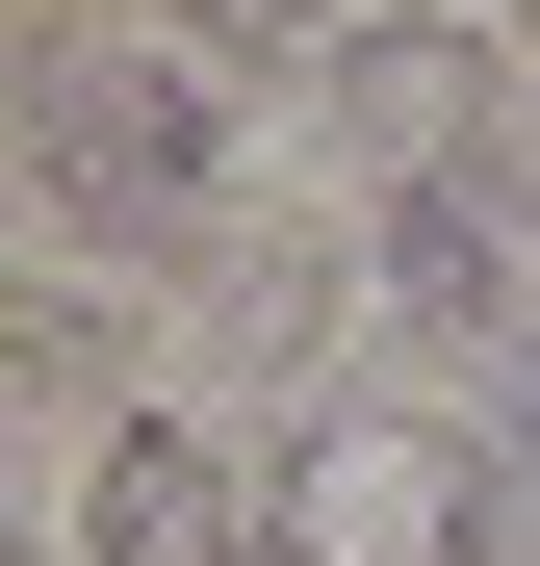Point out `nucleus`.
<instances>
[{"label": "nucleus", "mask_w": 540, "mask_h": 566, "mask_svg": "<svg viewBox=\"0 0 540 566\" xmlns=\"http://www.w3.org/2000/svg\"><path fill=\"white\" fill-rule=\"evenodd\" d=\"M27 180L104 258H207L232 232V52L207 27H77L52 77H27Z\"/></svg>", "instance_id": "nucleus-1"}, {"label": "nucleus", "mask_w": 540, "mask_h": 566, "mask_svg": "<svg viewBox=\"0 0 540 566\" xmlns=\"http://www.w3.org/2000/svg\"><path fill=\"white\" fill-rule=\"evenodd\" d=\"M284 566H489V438H437V412H309L284 438Z\"/></svg>", "instance_id": "nucleus-2"}, {"label": "nucleus", "mask_w": 540, "mask_h": 566, "mask_svg": "<svg viewBox=\"0 0 540 566\" xmlns=\"http://www.w3.org/2000/svg\"><path fill=\"white\" fill-rule=\"evenodd\" d=\"M360 310H387L412 360H489V387H540V258L489 180H387L360 207Z\"/></svg>", "instance_id": "nucleus-3"}, {"label": "nucleus", "mask_w": 540, "mask_h": 566, "mask_svg": "<svg viewBox=\"0 0 540 566\" xmlns=\"http://www.w3.org/2000/svg\"><path fill=\"white\" fill-rule=\"evenodd\" d=\"M77 541H104V566H284V463H232L207 412H104Z\"/></svg>", "instance_id": "nucleus-4"}, {"label": "nucleus", "mask_w": 540, "mask_h": 566, "mask_svg": "<svg viewBox=\"0 0 540 566\" xmlns=\"http://www.w3.org/2000/svg\"><path fill=\"white\" fill-rule=\"evenodd\" d=\"M489 566H540V387H489Z\"/></svg>", "instance_id": "nucleus-5"}, {"label": "nucleus", "mask_w": 540, "mask_h": 566, "mask_svg": "<svg viewBox=\"0 0 540 566\" xmlns=\"http://www.w3.org/2000/svg\"><path fill=\"white\" fill-rule=\"evenodd\" d=\"M232 27H257V52H360V0H207V52H232Z\"/></svg>", "instance_id": "nucleus-6"}, {"label": "nucleus", "mask_w": 540, "mask_h": 566, "mask_svg": "<svg viewBox=\"0 0 540 566\" xmlns=\"http://www.w3.org/2000/svg\"><path fill=\"white\" fill-rule=\"evenodd\" d=\"M464 27H515V0H464Z\"/></svg>", "instance_id": "nucleus-7"}]
</instances>
